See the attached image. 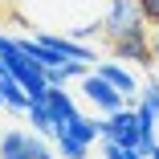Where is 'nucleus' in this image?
I'll return each mask as SVG.
<instances>
[{"mask_svg":"<svg viewBox=\"0 0 159 159\" xmlns=\"http://www.w3.org/2000/svg\"><path fill=\"white\" fill-rule=\"evenodd\" d=\"M106 41H118L126 33H139V29H151L143 20V8H139V0H110V8H106Z\"/></svg>","mask_w":159,"mask_h":159,"instance_id":"1","label":"nucleus"},{"mask_svg":"<svg viewBox=\"0 0 159 159\" xmlns=\"http://www.w3.org/2000/svg\"><path fill=\"white\" fill-rule=\"evenodd\" d=\"M110 57H114V61H131V66H143V70H151V66H155L151 29H139V33H126V37L110 41Z\"/></svg>","mask_w":159,"mask_h":159,"instance_id":"2","label":"nucleus"},{"mask_svg":"<svg viewBox=\"0 0 159 159\" xmlns=\"http://www.w3.org/2000/svg\"><path fill=\"white\" fill-rule=\"evenodd\" d=\"M102 139L122 143V147H135V151H139V143H143V126H139L135 106H122V110L106 114V122H102Z\"/></svg>","mask_w":159,"mask_h":159,"instance_id":"3","label":"nucleus"},{"mask_svg":"<svg viewBox=\"0 0 159 159\" xmlns=\"http://www.w3.org/2000/svg\"><path fill=\"white\" fill-rule=\"evenodd\" d=\"M82 94H86L102 114H114V110L126 106V94H122L114 82H106L102 74H86V78H82Z\"/></svg>","mask_w":159,"mask_h":159,"instance_id":"4","label":"nucleus"},{"mask_svg":"<svg viewBox=\"0 0 159 159\" xmlns=\"http://www.w3.org/2000/svg\"><path fill=\"white\" fill-rule=\"evenodd\" d=\"M49 110H53V118H57V126H53V139H57V135H66L70 122L78 118V106H74V98H70L61 86H49Z\"/></svg>","mask_w":159,"mask_h":159,"instance_id":"5","label":"nucleus"},{"mask_svg":"<svg viewBox=\"0 0 159 159\" xmlns=\"http://www.w3.org/2000/svg\"><path fill=\"white\" fill-rule=\"evenodd\" d=\"M0 159H33V135L29 131H4L0 135Z\"/></svg>","mask_w":159,"mask_h":159,"instance_id":"6","label":"nucleus"},{"mask_svg":"<svg viewBox=\"0 0 159 159\" xmlns=\"http://www.w3.org/2000/svg\"><path fill=\"white\" fill-rule=\"evenodd\" d=\"M0 98H4L8 110H20V114L29 110V102H33V98H29V90H25L12 74H0Z\"/></svg>","mask_w":159,"mask_h":159,"instance_id":"7","label":"nucleus"},{"mask_svg":"<svg viewBox=\"0 0 159 159\" xmlns=\"http://www.w3.org/2000/svg\"><path fill=\"white\" fill-rule=\"evenodd\" d=\"M98 74H102L106 82H114L122 94H131V98H135V90H139V86H135V74L126 70L122 61H102V66H98Z\"/></svg>","mask_w":159,"mask_h":159,"instance_id":"8","label":"nucleus"},{"mask_svg":"<svg viewBox=\"0 0 159 159\" xmlns=\"http://www.w3.org/2000/svg\"><path fill=\"white\" fill-rule=\"evenodd\" d=\"M25 114H29V122H33V131H41V135H53L57 118H53V110H49V98H33Z\"/></svg>","mask_w":159,"mask_h":159,"instance_id":"9","label":"nucleus"},{"mask_svg":"<svg viewBox=\"0 0 159 159\" xmlns=\"http://www.w3.org/2000/svg\"><path fill=\"white\" fill-rule=\"evenodd\" d=\"M70 135H74V139H82V143H94V139H102V122H98V118L78 114V118L70 122Z\"/></svg>","mask_w":159,"mask_h":159,"instance_id":"10","label":"nucleus"},{"mask_svg":"<svg viewBox=\"0 0 159 159\" xmlns=\"http://www.w3.org/2000/svg\"><path fill=\"white\" fill-rule=\"evenodd\" d=\"M57 151L66 155V159H90V143L74 139L70 131H66V135H57Z\"/></svg>","mask_w":159,"mask_h":159,"instance_id":"11","label":"nucleus"},{"mask_svg":"<svg viewBox=\"0 0 159 159\" xmlns=\"http://www.w3.org/2000/svg\"><path fill=\"white\" fill-rule=\"evenodd\" d=\"M135 114H139V126H143V135H155V126H159V110L143 98V102H135Z\"/></svg>","mask_w":159,"mask_h":159,"instance_id":"12","label":"nucleus"},{"mask_svg":"<svg viewBox=\"0 0 159 159\" xmlns=\"http://www.w3.org/2000/svg\"><path fill=\"white\" fill-rule=\"evenodd\" d=\"M102 155H106V159H147L143 151H135V147H122V143H110V139H102Z\"/></svg>","mask_w":159,"mask_h":159,"instance_id":"13","label":"nucleus"},{"mask_svg":"<svg viewBox=\"0 0 159 159\" xmlns=\"http://www.w3.org/2000/svg\"><path fill=\"white\" fill-rule=\"evenodd\" d=\"M98 33H106V20H86V25H78L74 29V41H90V37H98Z\"/></svg>","mask_w":159,"mask_h":159,"instance_id":"14","label":"nucleus"},{"mask_svg":"<svg viewBox=\"0 0 159 159\" xmlns=\"http://www.w3.org/2000/svg\"><path fill=\"white\" fill-rule=\"evenodd\" d=\"M139 8H143V20L151 29H159V0H139Z\"/></svg>","mask_w":159,"mask_h":159,"instance_id":"15","label":"nucleus"},{"mask_svg":"<svg viewBox=\"0 0 159 159\" xmlns=\"http://www.w3.org/2000/svg\"><path fill=\"white\" fill-rule=\"evenodd\" d=\"M143 98H147V102L159 110V82H147V86H143Z\"/></svg>","mask_w":159,"mask_h":159,"instance_id":"16","label":"nucleus"},{"mask_svg":"<svg viewBox=\"0 0 159 159\" xmlns=\"http://www.w3.org/2000/svg\"><path fill=\"white\" fill-rule=\"evenodd\" d=\"M0 74H8V70H4V57H0Z\"/></svg>","mask_w":159,"mask_h":159,"instance_id":"17","label":"nucleus"},{"mask_svg":"<svg viewBox=\"0 0 159 159\" xmlns=\"http://www.w3.org/2000/svg\"><path fill=\"white\" fill-rule=\"evenodd\" d=\"M151 159H159V147H155V151H151Z\"/></svg>","mask_w":159,"mask_h":159,"instance_id":"18","label":"nucleus"},{"mask_svg":"<svg viewBox=\"0 0 159 159\" xmlns=\"http://www.w3.org/2000/svg\"><path fill=\"white\" fill-rule=\"evenodd\" d=\"M0 106H4V98H0Z\"/></svg>","mask_w":159,"mask_h":159,"instance_id":"19","label":"nucleus"}]
</instances>
